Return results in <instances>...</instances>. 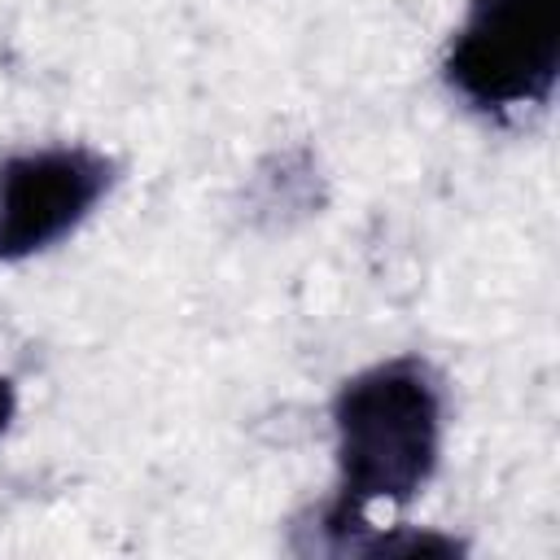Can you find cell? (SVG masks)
Segmentation results:
<instances>
[{
    "mask_svg": "<svg viewBox=\"0 0 560 560\" xmlns=\"http://www.w3.org/2000/svg\"><path fill=\"white\" fill-rule=\"evenodd\" d=\"M341 494L324 512L332 551L368 529L372 503L416 499L442 455V385L420 359H385L350 376L332 398Z\"/></svg>",
    "mask_w": 560,
    "mask_h": 560,
    "instance_id": "1",
    "label": "cell"
},
{
    "mask_svg": "<svg viewBox=\"0 0 560 560\" xmlns=\"http://www.w3.org/2000/svg\"><path fill=\"white\" fill-rule=\"evenodd\" d=\"M556 74L560 0H472L446 48V83L481 114L547 105Z\"/></svg>",
    "mask_w": 560,
    "mask_h": 560,
    "instance_id": "2",
    "label": "cell"
},
{
    "mask_svg": "<svg viewBox=\"0 0 560 560\" xmlns=\"http://www.w3.org/2000/svg\"><path fill=\"white\" fill-rule=\"evenodd\" d=\"M114 162L88 144L26 149L0 162V267L66 241L109 192Z\"/></svg>",
    "mask_w": 560,
    "mask_h": 560,
    "instance_id": "3",
    "label": "cell"
},
{
    "mask_svg": "<svg viewBox=\"0 0 560 560\" xmlns=\"http://www.w3.org/2000/svg\"><path fill=\"white\" fill-rule=\"evenodd\" d=\"M13 411H18V394H13V385L0 376V433L13 424Z\"/></svg>",
    "mask_w": 560,
    "mask_h": 560,
    "instance_id": "4",
    "label": "cell"
}]
</instances>
